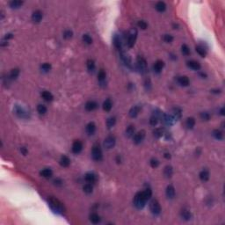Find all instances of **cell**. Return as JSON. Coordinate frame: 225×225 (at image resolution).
I'll list each match as a JSON object with an SVG mask.
<instances>
[{
	"label": "cell",
	"mask_w": 225,
	"mask_h": 225,
	"mask_svg": "<svg viewBox=\"0 0 225 225\" xmlns=\"http://www.w3.org/2000/svg\"><path fill=\"white\" fill-rule=\"evenodd\" d=\"M48 204H49V207L50 208V209L57 214V215H63L64 212H65V208L63 206V204L57 199V198H55L53 196L49 197L48 199Z\"/></svg>",
	"instance_id": "obj_1"
},
{
	"label": "cell",
	"mask_w": 225,
	"mask_h": 225,
	"mask_svg": "<svg viewBox=\"0 0 225 225\" xmlns=\"http://www.w3.org/2000/svg\"><path fill=\"white\" fill-rule=\"evenodd\" d=\"M133 203H134V206L137 209H142L145 207V205L147 203V200L145 199V197L142 194V191L135 194V195L133 199Z\"/></svg>",
	"instance_id": "obj_2"
},
{
	"label": "cell",
	"mask_w": 225,
	"mask_h": 225,
	"mask_svg": "<svg viewBox=\"0 0 225 225\" xmlns=\"http://www.w3.org/2000/svg\"><path fill=\"white\" fill-rule=\"evenodd\" d=\"M92 158L94 161L96 162H99L102 160L103 158V152H102V149L100 147V145L99 143H95L92 148Z\"/></svg>",
	"instance_id": "obj_3"
},
{
	"label": "cell",
	"mask_w": 225,
	"mask_h": 225,
	"mask_svg": "<svg viewBox=\"0 0 225 225\" xmlns=\"http://www.w3.org/2000/svg\"><path fill=\"white\" fill-rule=\"evenodd\" d=\"M137 34H138V32H137V29L136 28H132L128 33V35H127V46L128 48L131 49L134 47L135 42H136V39H137Z\"/></svg>",
	"instance_id": "obj_4"
},
{
	"label": "cell",
	"mask_w": 225,
	"mask_h": 225,
	"mask_svg": "<svg viewBox=\"0 0 225 225\" xmlns=\"http://www.w3.org/2000/svg\"><path fill=\"white\" fill-rule=\"evenodd\" d=\"M149 210L154 215H159L161 214L162 208L160 206V203L158 202V201L157 200H151V202H149Z\"/></svg>",
	"instance_id": "obj_5"
},
{
	"label": "cell",
	"mask_w": 225,
	"mask_h": 225,
	"mask_svg": "<svg viewBox=\"0 0 225 225\" xmlns=\"http://www.w3.org/2000/svg\"><path fill=\"white\" fill-rule=\"evenodd\" d=\"M136 67L142 74L147 72V61L144 57L139 56L136 59Z\"/></svg>",
	"instance_id": "obj_6"
},
{
	"label": "cell",
	"mask_w": 225,
	"mask_h": 225,
	"mask_svg": "<svg viewBox=\"0 0 225 225\" xmlns=\"http://www.w3.org/2000/svg\"><path fill=\"white\" fill-rule=\"evenodd\" d=\"M116 144V138L115 135H108L106 137V139L104 140V142H103V146L105 149H112Z\"/></svg>",
	"instance_id": "obj_7"
},
{
	"label": "cell",
	"mask_w": 225,
	"mask_h": 225,
	"mask_svg": "<svg viewBox=\"0 0 225 225\" xmlns=\"http://www.w3.org/2000/svg\"><path fill=\"white\" fill-rule=\"evenodd\" d=\"M83 148H84L83 142L79 140H76V141H74L73 143H72L71 151L74 154L78 155V154L81 153V151H83Z\"/></svg>",
	"instance_id": "obj_8"
},
{
	"label": "cell",
	"mask_w": 225,
	"mask_h": 225,
	"mask_svg": "<svg viewBox=\"0 0 225 225\" xmlns=\"http://www.w3.org/2000/svg\"><path fill=\"white\" fill-rule=\"evenodd\" d=\"M145 136H146V133L144 130H140L138 131L137 133L135 134V135L133 136V142L136 145L142 143L144 139H145Z\"/></svg>",
	"instance_id": "obj_9"
},
{
	"label": "cell",
	"mask_w": 225,
	"mask_h": 225,
	"mask_svg": "<svg viewBox=\"0 0 225 225\" xmlns=\"http://www.w3.org/2000/svg\"><path fill=\"white\" fill-rule=\"evenodd\" d=\"M85 179L87 183H91V184H95L98 181V176L95 172H89L87 173H85Z\"/></svg>",
	"instance_id": "obj_10"
},
{
	"label": "cell",
	"mask_w": 225,
	"mask_h": 225,
	"mask_svg": "<svg viewBox=\"0 0 225 225\" xmlns=\"http://www.w3.org/2000/svg\"><path fill=\"white\" fill-rule=\"evenodd\" d=\"M43 18V13L42 11L40 10H36L34 11L33 13H32V16H31V19H32V21L34 22V23H40L42 21Z\"/></svg>",
	"instance_id": "obj_11"
},
{
	"label": "cell",
	"mask_w": 225,
	"mask_h": 225,
	"mask_svg": "<svg viewBox=\"0 0 225 225\" xmlns=\"http://www.w3.org/2000/svg\"><path fill=\"white\" fill-rule=\"evenodd\" d=\"M165 67V63L164 61L162 60H158L154 63L153 66H152V69H153V71L157 74H159L162 72L163 69Z\"/></svg>",
	"instance_id": "obj_12"
},
{
	"label": "cell",
	"mask_w": 225,
	"mask_h": 225,
	"mask_svg": "<svg viewBox=\"0 0 225 225\" xmlns=\"http://www.w3.org/2000/svg\"><path fill=\"white\" fill-rule=\"evenodd\" d=\"M165 195H166L167 199H169V200L174 199V197L176 195V191H175V188H174V186L172 185H167L166 189H165Z\"/></svg>",
	"instance_id": "obj_13"
},
{
	"label": "cell",
	"mask_w": 225,
	"mask_h": 225,
	"mask_svg": "<svg viewBox=\"0 0 225 225\" xmlns=\"http://www.w3.org/2000/svg\"><path fill=\"white\" fill-rule=\"evenodd\" d=\"M186 66L188 67L189 69H193V70H200L201 68V63L198 62V61H195V60H190V61H187L186 62Z\"/></svg>",
	"instance_id": "obj_14"
},
{
	"label": "cell",
	"mask_w": 225,
	"mask_h": 225,
	"mask_svg": "<svg viewBox=\"0 0 225 225\" xmlns=\"http://www.w3.org/2000/svg\"><path fill=\"white\" fill-rule=\"evenodd\" d=\"M177 82L179 85L183 87H186L190 85V79L187 76H179L177 78Z\"/></svg>",
	"instance_id": "obj_15"
},
{
	"label": "cell",
	"mask_w": 225,
	"mask_h": 225,
	"mask_svg": "<svg viewBox=\"0 0 225 225\" xmlns=\"http://www.w3.org/2000/svg\"><path fill=\"white\" fill-rule=\"evenodd\" d=\"M142 109V106L140 105H135L134 106H132L130 109H129V112H128V115L131 118H135L138 116L139 112Z\"/></svg>",
	"instance_id": "obj_16"
},
{
	"label": "cell",
	"mask_w": 225,
	"mask_h": 225,
	"mask_svg": "<svg viewBox=\"0 0 225 225\" xmlns=\"http://www.w3.org/2000/svg\"><path fill=\"white\" fill-rule=\"evenodd\" d=\"M96 129H97V127L93 122H90L85 127V131L88 135H93L96 132Z\"/></svg>",
	"instance_id": "obj_17"
},
{
	"label": "cell",
	"mask_w": 225,
	"mask_h": 225,
	"mask_svg": "<svg viewBox=\"0 0 225 225\" xmlns=\"http://www.w3.org/2000/svg\"><path fill=\"white\" fill-rule=\"evenodd\" d=\"M99 106V104L94 101V100H89L85 103V108L86 111L88 112H92V111H94L95 109H97Z\"/></svg>",
	"instance_id": "obj_18"
},
{
	"label": "cell",
	"mask_w": 225,
	"mask_h": 225,
	"mask_svg": "<svg viewBox=\"0 0 225 225\" xmlns=\"http://www.w3.org/2000/svg\"><path fill=\"white\" fill-rule=\"evenodd\" d=\"M19 73H20V71H19V69L18 68L11 69V71H10V73L8 75V77H7V79L8 80H15V79H17L19 78Z\"/></svg>",
	"instance_id": "obj_19"
},
{
	"label": "cell",
	"mask_w": 225,
	"mask_h": 225,
	"mask_svg": "<svg viewBox=\"0 0 225 225\" xmlns=\"http://www.w3.org/2000/svg\"><path fill=\"white\" fill-rule=\"evenodd\" d=\"M41 96L43 99V100H45L47 102H51L54 99V95L49 91H46V90L42 91L41 92Z\"/></svg>",
	"instance_id": "obj_20"
},
{
	"label": "cell",
	"mask_w": 225,
	"mask_h": 225,
	"mask_svg": "<svg viewBox=\"0 0 225 225\" xmlns=\"http://www.w3.org/2000/svg\"><path fill=\"white\" fill-rule=\"evenodd\" d=\"M163 122L165 125L167 126H172L175 123L176 119L172 116V115H164L163 116Z\"/></svg>",
	"instance_id": "obj_21"
},
{
	"label": "cell",
	"mask_w": 225,
	"mask_h": 225,
	"mask_svg": "<svg viewBox=\"0 0 225 225\" xmlns=\"http://www.w3.org/2000/svg\"><path fill=\"white\" fill-rule=\"evenodd\" d=\"M180 216L183 220L185 221H190L192 219V213L190 212V210L186 209V208H183L180 211Z\"/></svg>",
	"instance_id": "obj_22"
},
{
	"label": "cell",
	"mask_w": 225,
	"mask_h": 225,
	"mask_svg": "<svg viewBox=\"0 0 225 225\" xmlns=\"http://www.w3.org/2000/svg\"><path fill=\"white\" fill-rule=\"evenodd\" d=\"M112 42H114L115 47L119 50L122 51V40L120 38V36L118 34H115L112 38Z\"/></svg>",
	"instance_id": "obj_23"
},
{
	"label": "cell",
	"mask_w": 225,
	"mask_h": 225,
	"mask_svg": "<svg viewBox=\"0 0 225 225\" xmlns=\"http://www.w3.org/2000/svg\"><path fill=\"white\" fill-rule=\"evenodd\" d=\"M70 159H69V157H67V156H65V155H63L62 157H61V158H60V160H59V164H60V165L62 166V167H63V168H67V167H69V165H70Z\"/></svg>",
	"instance_id": "obj_24"
},
{
	"label": "cell",
	"mask_w": 225,
	"mask_h": 225,
	"mask_svg": "<svg viewBox=\"0 0 225 225\" xmlns=\"http://www.w3.org/2000/svg\"><path fill=\"white\" fill-rule=\"evenodd\" d=\"M106 79V73L104 69H99V71L98 72V81L99 82L100 85H104Z\"/></svg>",
	"instance_id": "obj_25"
},
{
	"label": "cell",
	"mask_w": 225,
	"mask_h": 225,
	"mask_svg": "<svg viewBox=\"0 0 225 225\" xmlns=\"http://www.w3.org/2000/svg\"><path fill=\"white\" fill-rule=\"evenodd\" d=\"M135 134V127L134 125H129L128 127H127L125 130V135L128 138H133Z\"/></svg>",
	"instance_id": "obj_26"
},
{
	"label": "cell",
	"mask_w": 225,
	"mask_h": 225,
	"mask_svg": "<svg viewBox=\"0 0 225 225\" xmlns=\"http://www.w3.org/2000/svg\"><path fill=\"white\" fill-rule=\"evenodd\" d=\"M199 178L201 179V181L202 182H207L208 181L209 178H210V174H209V172L206 169L202 170L200 173H199Z\"/></svg>",
	"instance_id": "obj_27"
},
{
	"label": "cell",
	"mask_w": 225,
	"mask_h": 225,
	"mask_svg": "<svg viewBox=\"0 0 225 225\" xmlns=\"http://www.w3.org/2000/svg\"><path fill=\"white\" fill-rule=\"evenodd\" d=\"M40 176L45 178H49L53 176V171L50 168H44L40 172Z\"/></svg>",
	"instance_id": "obj_28"
},
{
	"label": "cell",
	"mask_w": 225,
	"mask_h": 225,
	"mask_svg": "<svg viewBox=\"0 0 225 225\" xmlns=\"http://www.w3.org/2000/svg\"><path fill=\"white\" fill-rule=\"evenodd\" d=\"M185 127L186 128L188 129H193L194 127H195V124H196V121L194 117H188L186 120H185Z\"/></svg>",
	"instance_id": "obj_29"
},
{
	"label": "cell",
	"mask_w": 225,
	"mask_h": 225,
	"mask_svg": "<svg viewBox=\"0 0 225 225\" xmlns=\"http://www.w3.org/2000/svg\"><path fill=\"white\" fill-rule=\"evenodd\" d=\"M102 108L105 112H110L112 108V102L110 99H106L103 104H102Z\"/></svg>",
	"instance_id": "obj_30"
},
{
	"label": "cell",
	"mask_w": 225,
	"mask_h": 225,
	"mask_svg": "<svg viewBox=\"0 0 225 225\" xmlns=\"http://www.w3.org/2000/svg\"><path fill=\"white\" fill-rule=\"evenodd\" d=\"M173 175V168L172 165H166L164 168V176L166 178H171Z\"/></svg>",
	"instance_id": "obj_31"
},
{
	"label": "cell",
	"mask_w": 225,
	"mask_h": 225,
	"mask_svg": "<svg viewBox=\"0 0 225 225\" xmlns=\"http://www.w3.org/2000/svg\"><path fill=\"white\" fill-rule=\"evenodd\" d=\"M121 56H122V61L124 62V63H125L128 67L131 68V66H132V61H131L130 56H129L128 55L123 53V52L121 53Z\"/></svg>",
	"instance_id": "obj_32"
},
{
	"label": "cell",
	"mask_w": 225,
	"mask_h": 225,
	"mask_svg": "<svg viewBox=\"0 0 225 225\" xmlns=\"http://www.w3.org/2000/svg\"><path fill=\"white\" fill-rule=\"evenodd\" d=\"M159 115H160V114L156 112V114H154L151 118H149V124H151L152 127H156L158 125V120H159Z\"/></svg>",
	"instance_id": "obj_33"
},
{
	"label": "cell",
	"mask_w": 225,
	"mask_h": 225,
	"mask_svg": "<svg viewBox=\"0 0 225 225\" xmlns=\"http://www.w3.org/2000/svg\"><path fill=\"white\" fill-rule=\"evenodd\" d=\"M155 9L158 12H164L166 10V4L164 1H158L155 6Z\"/></svg>",
	"instance_id": "obj_34"
},
{
	"label": "cell",
	"mask_w": 225,
	"mask_h": 225,
	"mask_svg": "<svg viewBox=\"0 0 225 225\" xmlns=\"http://www.w3.org/2000/svg\"><path fill=\"white\" fill-rule=\"evenodd\" d=\"M212 135L215 140H218V141L223 140V133L220 129H214L212 132Z\"/></svg>",
	"instance_id": "obj_35"
},
{
	"label": "cell",
	"mask_w": 225,
	"mask_h": 225,
	"mask_svg": "<svg viewBox=\"0 0 225 225\" xmlns=\"http://www.w3.org/2000/svg\"><path fill=\"white\" fill-rule=\"evenodd\" d=\"M89 219L91 221V222H92L93 224H98L101 221V218L100 216L97 214V213H92L89 216Z\"/></svg>",
	"instance_id": "obj_36"
},
{
	"label": "cell",
	"mask_w": 225,
	"mask_h": 225,
	"mask_svg": "<svg viewBox=\"0 0 225 225\" xmlns=\"http://www.w3.org/2000/svg\"><path fill=\"white\" fill-rule=\"evenodd\" d=\"M106 127H107L108 129H110V128H114V127L115 126V124H116V117H115V116L109 117V118L106 120Z\"/></svg>",
	"instance_id": "obj_37"
},
{
	"label": "cell",
	"mask_w": 225,
	"mask_h": 225,
	"mask_svg": "<svg viewBox=\"0 0 225 225\" xmlns=\"http://www.w3.org/2000/svg\"><path fill=\"white\" fill-rule=\"evenodd\" d=\"M23 4H24V2L21 1V0H12V1H11L9 3V6L12 9H18V8L21 7Z\"/></svg>",
	"instance_id": "obj_38"
},
{
	"label": "cell",
	"mask_w": 225,
	"mask_h": 225,
	"mask_svg": "<svg viewBox=\"0 0 225 225\" xmlns=\"http://www.w3.org/2000/svg\"><path fill=\"white\" fill-rule=\"evenodd\" d=\"M195 51L201 56V57H206L207 56V49L202 46V45H197L195 47Z\"/></svg>",
	"instance_id": "obj_39"
},
{
	"label": "cell",
	"mask_w": 225,
	"mask_h": 225,
	"mask_svg": "<svg viewBox=\"0 0 225 225\" xmlns=\"http://www.w3.org/2000/svg\"><path fill=\"white\" fill-rule=\"evenodd\" d=\"M83 191L86 194H90L93 192V185L91 183H86L83 185Z\"/></svg>",
	"instance_id": "obj_40"
},
{
	"label": "cell",
	"mask_w": 225,
	"mask_h": 225,
	"mask_svg": "<svg viewBox=\"0 0 225 225\" xmlns=\"http://www.w3.org/2000/svg\"><path fill=\"white\" fill-rule=\"evenodd\" d=\"M82 41H83V42H85V43L87 44V45H91V44H92V42H93V40H92V36H91L89 33H84V34H83V36H82Z\"/></svg>",
	"instance_id": "obj_41"
},
{
	"label": "cell",
	"mask_w": 225,
	"mask_h": 225,
	"mask_svg": "<svg viewBox=\"0 0 225 225\" xmlns=\"http://www.w3.org/2000/svg\"><path fill=\"white\" fill-rule=\"evenodd\" d=\"M86 67H87V69L89 72H93L95 70V68H96V64H95V62L92 59H89L87 60L86 62Z\"/></svg>",
	"instance_id": "obj_42"
},
{
	"label": "cell",
	"mask_w": 225,
	"mask_h": 225,
	"mask_svg": "<svg viewBox=\"0 0 225 225\" xmlns=\"http://www.w3.org/2000/svg\"><path fill=\"white\" fill-rule=\"evenodd\" d=\"M51 68H52V66H51L50 63H42V64L41 65L40 69H41V71L43 72V73H48V72H49V71L51 70Z\"/></svg>",
	"instance_id": "obj_43"
},
{
	"label": "cell",
	"mask_w": 225,
	"mask_h": 225,
	"mask_svg": "<svg viewBox=\"0 0 225 225\" xmlns=\"http://www.w3.org/2000/svg\"><path fill=\"white\" fill-rule=\"evenodd\" d=\"M181 53L185 56H188L191 54V50H190L189 47L187 46L186 44H182V46H181Z\"/></svg>",
	"instance_id": "obj_44"
},
{
	"label": "cell",
	"mask_w": 225,
	"mask_h": 225,
	"mask_svg": "<svg viewBox=\"0 0 225 225\" xmlns=\"http://www.w3.org/2000/svg\"><path fill=\"white\" fill-rule=\"evenodd\" d=\"M37 112H39V115H43L48 112V108H47L46 106H44L42 104H39L38 106H37Z\"/></svg>",
	"instance_id": "obj_45"
},
{
	"label": "cell",
	"mask_w": 225,
	"mask_h": 225,
	"mask_svg": "<svg viewBox=\"0 0 225 225\" xmlns=\"http://www.w3.org/2000/svg\"><path fill=\"white\" fill-rule=\"evenodd\" d=\"M181 115H182V111L179 107H174L173 108V117L177 120L180 119L181 118Z\"/></svg>",
	"instance_id": "obj_46"
},
{
	"label": "cell",
	"mask_w": 225,
	"mask_h": 225,
	"mask_svg": "<svg viewBox=\"0 0 225 225\" xmlns=\"http://www.w3.org/2000/svg\"><path fill=\"white\" fill-rule=\"evenodd\" d=\"M142 194H143V195H144L145 199L147 200V201L151 200V197H152V191H151V188H146L145 190H143V191H142Z\"/></svg>",
	"instance_id": "obj_47"
},
{
	"label": "cell",
	"mask_w": 225,
	"mask_h": 225,
	"mask_svg": "<svg viewBox=\"0 0 225 225\" xmlns=\"http://www.w3.org/2000/svg\"><path fill=\"white\" fill-rule=\"evenodd\" d=\"M200 117H201V119L202 120V121H204V122H208L209 120H210V118H211V115H210V114L208 112H201V114H200Z\"/></svg>",
	"instance_id": "obj_48"
},
{
	"label": "cell",
	"mask_w": 225,
	"mask_h": 225,
	"mask_svg": "<svg viewBox=\"0 0 225 225\" xmlns=\"http://www.w3.org/2000/svg\"><path fill=\"white\" fill-rule=\"evenodd\" d=\"M153 135L156 137V138H160L164 135V130L163 128H156L154 131H153Z\"/></svg>",
	"instance_id": "obj_49"
},
{
	"label": "cell",
	"mask_w": 225,
	"mask_h": 225,
	"mask_svg": "<svg viewBox=\"0 0 225 225\" xmlns=\"http://www.w3.org/2000/svg\"><path fill=\"white\" fill-rule=\"evenodd\" d=\"M72 36H73V32H72V30H70V29L65 30V31L63 32V37L64 39H66V40L71 39Z\"/></svg>",
	"instance_id": "obj_50"
},
{
	"label": "cell",
	"mask_w": 225,
	"mask_h": 225,
	"mask_svg": "<svg viewBox=\"0 0 225 225\" xmlns=\"http://www.w3.org/2000/svg\"><path fill=\"white\" fill-rule=\"evenodd\" d=\"M163 40L166 43H172L174 40V37L172 35V34H169V33H166L163 36Z\"/></svg>",
	"instance_id": "obj_51"
},
{
	"label": "cell",
	"mask_w": 225,
	"mask_h": 225,
	"mask_svg": "<svg viewBox=\"0 0 225 225\" xmlns=\"http://www.w3.org/2000/svg\"><path fill=\"white\" fill-rule=\"evenodd\" d=\"M149 165H151V166L152 168H158V165H159V160L153 158L151 159V161H149Z\"/></svg>",
	"instance_id": "obj_52"
},
{
	"label": "cell",
	"mask_w": 225,
	"mask_h": 225,
	"mask_svg": "<svg viewBox=\"0 0 225 225\" xmlns=\"http://www.w3.org/2000/svg\"><path fill=\"white\" fill-rule=\"evenodd\" d=\"M16 114L19 116V117H22V118H25L26 116V112H25L24 110H23V108L22 107H17L16 108Z\"/></svg>",
	"instance_id": "obj_53"
},
{
	"label": "cell",
	"mask_w": 225,
	"mask_h": 225,
	"mask_svg": "<svg viewBox=\"0 0 225 225\" xmlns=\"http://www.w3.org/2000/svg\"><path fill=\"white\" fill-rule=\"evenodd\" d=\"M137 26L139 28H141L142 30H145L148 27V24H147V22L145 20H139L137 22Z\"/></svg>",
	"instance_id": "obj_54"
},
{
	"label": "cell",
	"mask_w": 225,
	"mask_h": 225,
	"mask_svg": "<svg viewBox=\"0 0 225 225\" xmlns=\"http://www.w3.org/2000/svg\"><path fill=\"white\" fill-rule=\"evenodd\" d=\"M53 183H54V185H56V186H62V185H63V179L60 178H55L54 181H53Z\"/></svg>",
	"instance_id": "obj_55"
},
{
	"label": "cell",
	"mask_w": 225,
	"mask_h": 225,
	"mask_svg": "<svg viewBox=\"0 0 225 225\" xmlns=\"http://www.w3.org/2000/svg\"><path fill=\"white\" fill-rule=\"evenodd\" d=\"M20 152H21L22 155L26 156L27 153H28V151H27V149H26V147H21V148H20Z\"/></svg>",
	"instance_id": "obj_56"
},
{
	"label": "cell",
	"mask_w": 225,
	"mask_h": 225,
	"mask_svg": "<svg viewBox=\"0 0 225 225\" xmlns=\"http://www.w3.org/2000/svg\"><path fill=\"white\" fill-rule=\"evenodd\" d=\"M12 37H13V34H12V33H7V34H6V36L4 37V39H3V40H5V41H7V42H8V40L12 39Z\"/></svg>",
	"instance_id": "obj_57"
},
{
	"label": "cell",
	"mask_w": 225,
	"mask_h": 225,
	"mask_svg": "<svg viewBox=\"0 0 225 225\" xmlns=\"http://www.w3.org/2000/svg\"><path fill=\"white\" fill-rule=\"evenodd\" d=\"M210 92H211V93H215V94H219V93L222 92V91H221L220 89H215V90H211Z\"/></svg>",
	"instance_id": "obj_58"
},
{
	"label": "cell",
	"mask_w": 225,
	"mask_h": 225,
	"mask_svg": "<svg viewBox=\"0 0 225 225\" xmlns=\"http://www.w3.org/2000/svg\"><path fill=\"white\" fill-rule=\"evenodd\" d=\"M115 161L117 164H121L122 163V157L120 155H117L116 158H115Z\"/></svg>",
	"instance_id": "obj_59"
},
{
	"label": "cell",
	"mask_w": 225,
	"mask_h": 225,
	"mask_svg": "<svg viewBox=\"0 0 225 225\" xmlns=\"http://www.w3.org/2000/svg\"><path fill=\"white\" fill-rule=\"evenodd\" d=\"M164 158H165V159H171L172 156H171V154H170L169 152H165V153L164 154Z\"/></svg>",
	"instance_id": "obj_60"
},
{
	"label": "cell",
	"mask_w": 225,
	"mask_h": 225,
	"mask_svg": "<svg viewBox=\"0 0 225 225\" xmlns=\"http://www.w3.org/2000/svg\"><path fill=\"white\" fill-rule=\"evenodd\" d=\"M170 58L172 59V60H177V56L175 55V54H173V53H171L170 54Z\"/></svg>",
	"instance_id": "obj_61"
},
{
	"label": "cell",
	"mask_w": 225,
	"mask_h": 225,
	"mask_svg": "<svg viewBox=\"0 0 225 225\" xmlns=\"http://www.w3.org/2000/svg\"><path fill=\"white\" fill-rule=\"evenodd\" d=\"M200 77H201V78H207V75L203 72H200Z\"/></svg>",
	"instance_id": "obj_62"
},
{
	"label": "cell",
	"mask_w": 225,
	"mask_h": 225,
	"mask_svg": "<svg viewBox=\"0 0 225 225\" xmlns=\"http://www.w3.org/2000/svg\"><path fill=\"white\" fill-rule=\"evenodd\" d=\"M224 112H225V111H224V107H222V108L220 109V115L223 116V115H225Z\"/></svg>",
	"instance_id": "obj_63"
},
{
	"label": "cell",
	"mask_w": 225,
	"mask_h": 225,
	"mask_svg": "<svg viewBox=\"0 0 225 225\" xmlns=\"http://www.w3.org/2000/svg\"><path fill=\"white\" fill-rule=\"evenodd\" d=\"M178 26H178V24H175V23H174V24H172V27H173V29H178Z\"/></svg>",
	"instance_id": "obj_64"
}]
</instances>
